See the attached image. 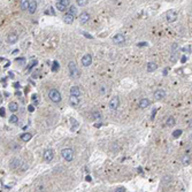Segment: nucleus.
<instances>
[{
	"label": "nucleus",
	"mask_w": 192,
	"mask_h": 192,
	"mask_svg": "<svg viewBox=\"0 0 192 192\" xmlns=\"http://www.w3.org/2000/svg\"><path fill=\"white\" fill-rule=\"evenodd\" d=\"M82 94V91L80 90L78 86H72L70 87V95H76V97H80Z\"/></svg>",
	"instance_id": "nucleus-13"
},
{
	"label": "nucleus",
	"mask_w": 192,
	"mask_h": 192,
	"mask_svg": "<svg viewBox=\"0 0 192 192\" xmlns=\"http://www.w3.org/2000/svg\"><path fill=\"white\" fill-rule=\"evenodd\" d=\"M0 115L5 116V108H0Z\"/></svg>",
	"instance_id": "nucleus-35"
},
{
	"label": "nucleus",
	"mask_w": 192,
	"mask_h": 192,
	"mask_svg": "<svg viewBox=\"0 0 192 192\" xmlns=\"http://www.w3.org/2000/svg\"><path fill=\"white\" fill-rule=\"evenodd\" d=\"M63 21H65L66 24H71L74 22V16L70 14V13H67L65 16H63Z\"/></svg>",
	"instance_id": "nucleus-15"
},
{
	"label": "nucleus",
	"mask_w": 192,
	"mask_h": 192,
	"mask_svg": "<svg viewBox=\"0 0 192 192\" xmlns=\"http://www.w3.org/2000/svg\"><path fill=\"white\" fill-rule=\"evenodd\" d=\"M115 192H125V187H117Z\"/></svg>",
	"instance_id": "nucleus-34"
},
{
	"label": "nucleus",
	"mask_w": 192,
	"mask_h": 192,
	"mask_svg": "<svg viewBox=\"0 0 192 192\" xmlns=\"http://www.w3.org/2000/svg\"><path fill=\"white\" fill-rule=\"evenodd\" d=\"M76 3H77V5L80 6V7H83V6H86L87 5L89 0H76Z\"/></svg>",
	"instance_id": "nucleus-26"
},
{
	"label": "nucleus",
	"mask_w": 192,
	"mask_h": 192,
	"mask_svg": "<svg viewBox=\"0 0 192 192\" xmlns=\"http://www.w3.org/2000/svg\"><path fill=\"white\" fill-rule=\"evenodd\" d=\"M177 20V14L175 12H169L167 14V21L168 22H175Z\"/></svg>",
	"instance_id": "nucleus-16"
},
{
	"label": "nucleus",
	"mask_w": 192,
	"mask_h": 192,
	"mask_svg": "<svg viewBox=\"0 0 192 192\" xmlns=\"http://www.w3.org/2000/svg\"><path fill=\"white\" fill-rule=\"evenodd\" d=\"M174 124H175V119L172 116H169L167 119V121H166V125L167 127H172Z\"/></svg>",
	"instance_id": "nucleus-22"
},
{
	"label": "nucleus",
	"mask_w": 192,
	"mask_h": 192,
	"mask_svg": "<svg viewBox=\"0 0 192 192\" xmlns=\"http://www.w3.org/2000/svg\"><path fill=\"white\" fill-rule=\"evenodd\" d=\"M158 69V65L155 62H148L147 63V71L148 72H153Z\"/></svg>",
	"instance_id": "nucleus-17"
},
{
	"label": "nucleus",
	"mask_w": 192,
	"mask_h": 192,
	"mask_svg": "<svg viewBox=\"0 0 192 192\" xmlns=\"http://www.w3.org/2000/svg\"><path fill=\"white\" fill-rule=\"evenodd\" d=\"M60 3H62L66 7H68V6H69V0H61Z\"/></svg>",
	"instance_id": "nucleus-32"
},
{
	"label": "nucleus",
	"mask_w": 192,
	"mask_h": 192,
	"mask_svg": "<svg viewBox=\"0 0 192 192\" xmlns=\"http://www.w3.org/2000/svg\"><path fill=\"white\" fill-rule=\"evenodd\" d=\"M36 9H37V1H36V0H32L31 3H29L28 10H29V13H30V14H33V13L36 12Z\"/></svg>",
	"instance_id": "nucleus-12"
},
{
	"label": "nucleus",
	"mask_w": 192,
	"mask_h": 192,
	"mask_svg": "<svg viewBox=\"0 0 192 192\" xmlns=\"http://www.w3.org/2000/svg\"><path fill=\"white\" fill-rule=\"evenodd\" d=\"M48 98H50V100L51 101H53V102H60L61 99H62L61 93L59 92L57 90H55V89L50 90V92H48Z\"/></svg>",
	"instance_id": "nucleus-2"
},
{
	"label": "nucleus",
	"mask_w": 192,
	"mask_h": 192,
	"mask_svg": "<svg viewBox=\"0 0 192 192\" xmlns=\"http://www.w3.org/2000/svg\"><path fill=\"white\" fill-rule=\"evenodd\" d=\"M43 158H44V160H45L46 162H51L53 160V158H54V152H53V150H46L45 152H44Z\"/></svg>",
	"instance_id": "nucleus-5"
},
{
	"label": "nucleus",
	"mask_w": 192,
	"mask_h": 192,
	"mask_svg": "<svg viewBox=\"0 0 192 192\" xmlns=\"http://www.w3.org/2000/svg\"><path fill=\"white\" fill-rule=\"evenodd\" d=\"M119 106H120V99H119V97L115 95V97H113L109 101V108L112 110H115V109L119 108Z\"/></svg>",
	"instance_id": "nucleus-4"
},
{
	"label": "nucleus",
	"mask_w": 192,
	"mask_h": 192,
	"mask_svg": "<svg viewBox=\"0 0 192 192\" xmlns=\"http://www.w3.org/2000/svg\"><path fill=\"white\" fill-rule=\"evenodd\" d=\"M86 181H87V182H90V181H91V177L87 176V177H86Z\"/></svg>",
	"instance_id": "nucleus-38"
},
{
	"label": "nucleus",
	"mask_w": 192,
	"mask_h": 192,
	"mask_svg": "<svg viewBox=\"0 0 192 192\" xmlns=\"http://www.w3.org/2000/svg\"><path fill=\"white\" fill-rule=\"evenodd\" d=\"M56 1H61V0H56Z\"/></svg>",
	"instance_id": "nucleus-39"
},
{
	"label": "nucleus",
	"mask_w": 192,
	"mask_h": 192,
	"mask_svg": "<svg viewBox=\"0 0 192 192\" xmlns=\"http://www.w3.org/2000/svg\"><path fill=\"white\" fill-rule=\"evenodd\" d=\"M68 67H69V74H70V77L71 78H78L81 76V72L80 70H78L77 66H76V63L74 62V61H71V62H69V65H68Z\"/></svg>",
	"instance_id": "nucleus-1"
},
{
	"label": "nucleus",
	"mask_w": 192,
	"mask_h": 192,
	"mask_svg": "<svg viewBox=\"0 0 192 192\" xmlns=\"http://www.w3.org/2000/svg\"><path fill=\"white\" fill-rule=\"evenodd\" d=\"M21 163H22L21 160L18 159V158H15V159H13L12 162H10V168H12V169H18Z\"/></svg>",
	"instance_id": "nucleus-9"
},
{
	"label": "nucleus",
	"mask_w": 192,
	"mask_h": 192,
	"mask_svg": "<svg viewBox=\"0 0 192 192\" xmlns=\"http://www.w3.org/2000/svg\"><path fill=\"white\" fill-rule=\"evenodd\" d=\"M89 18H90V15H89V13L83 12L82 14L80 15V22L84 24V23H86L87 21H89Z\"/></svg>",
	"instance_id": "nucleus-14"
},
{
	"label": "nucleus",
	"mask_w": 192,
	"mask_h": 192,
	"mask_svg": "<svg viewBox=\"0 0 192 192\" xmlns=\"http://www.w3.org/2000/svg\"><path fill=\"white\" fill-rule=\"evenodd\" d=\"M113 42H114L115 44H123V43L125 42L124 35H122V33H119V35L114 36V38H113Z\"/></svg>",
	"instance_id": "nucleus-7"
},
{
	"label": "nucleus",
	"mask_w": 192,
	"mask_h": 192,
	"mask_svg": "<svg viewBox=\"0 0 192 192\" xmlns=\"http://www.w3.org/2000/svg\"><path fill=\"white\" fill-rule=\"evenodd\" d=\"M61 155L63 157V159H65L66 161H71V160L74 159V151H72L71 148H63V150L61 151Z\"/></svg>",
	"instance_id": "nucleus-3"
},
{
	"label": "nucleus",
	"mask_w": 192,
	"mask_h": 192,
	"mask_svg": "<svg viewBox=\"0 0 192 192\" xmlns=\"http://www.w3.org/2000/svg\"><path fill=\"white\" fill-rule=\"evenodd\" d=\"M69 13L71 14L72 16H76V15H77V8H76L75 6H70V8H69Z\"/></svg>",
	"instance_id": "nucleus-25"
},
{
	"label": "nucleus",
	"mask_w": 192,
	"mask_h": 192,
	"mask_svg": "<svg viewBox=\"0 0 192 192\" xmlns=\"http://www.w3.org/2000/svg\"><path fill=\"white\" fill-rule=\"evenodd\" d=\"M165 97H166V92H165V90H162V89H159V90H157L154 92V98L157 100H161Z\"/></svg>",
	"instance_id": "nucleus-8"
},
{
	"label": "nucleus",
	"mask_w": 192,
	"mask_h": 192,
	"mask_svg": "<svg viewBox=\"0 0 192 192\" xmlns=\"http://www.w3.org/2000/svg\"><path fill=\"white\" fill-rule=\"evenodd\" d=\"M70 121H71V122L74 123V125H72V129H75V128H76V127H77V125H78V123L76 122V121L74 120V119H70Z\"/></svg>",
	"instance_id": "nucleus-33"
},
{
	"label": "nucleus",
	"mask_w": 192,
	"mask_h": 192,
	"mask_svg": "<svg viewBox=\"0 0 192 192\" xmlns=\"http://www.w3.org/2000/svg\"><path fill=\"white\" fill-rule=\"evenodd\" d=\"M181 135H182V130H180V129H178V130H175V131L172 132V136H174L175 138H177V137H180Z\"/></svg>",
	"instance_id": "nucleus-29"
},
{
	"label": "nucleus",
	"mask_w": 192,
	"mask_h": 192,
	"mask_svg": "<svg viewBox=\"0 0 192 192\" xmlns=\"http://www.w3.org/2000/svg\"><path fill=\"white\" fill-rule=\"evenodd\" d=\"M16 40H17V33L16 32H10L7 37V42L8 44H15Z\"/></svg>",
	"instance_id": "nucleus-10"
},
{
	"label": "nucleus",
	"mask_w": 192,
	"mask_h": 192,
	"mask_svg": "<svg viewBox=\"0 0 192 192\" xmlns=\"http://www.w3.org/2000/svg\"><path fill=\"white\" fill-rule=\"evenodd\" d=\"M92 116H93V119H95V120H97V119H100V113L99 112H93L92 113Z\"/></svg>",
	"instance_id": "nucleus-31"
},
{
	"label": "nucleus",
	"mask_w": 192,
	"mask_h": 192,
	"mask_svg": "<svg viewBox=\"0 0 192 192\" xmlns=\"http://www.w3.org/2000/svg\"><path fill=\"white\" fill-rule=\"evenodd\" d=\"M148 105H150V100L146 99V98H143V99L139 101V107L142 108V109H144V108L148 107Z\"/></svg>",
	"instance_id": "nucleus-18"
},
{
	"label": "nucleus",
	"mask_w": 192,
	"mask_h": 192,
	"mask_svg": "<svg viewBox=\"0 0 192 192\" xmlns=\"http://www.w3.org/2000/svg\"><path fill=\"white\" fill-rule=\"evenodd\" d=\"M20 6H21V9L27 10L28 7H29V1H28V0H21Z\"/></svg>",
	"instance_id": "nucleus-21"
},
{
	"label": "nucleus",
	"mask_w": 192,
	"mask_h": 192,
	"mask_svg": "<svg viewBox=\"0 0 192 192\" xmlns=\"http://www.w3.org/2000/svg\"><path fill=\"white\" fill-rule=\"evenodd\" d=\"M162 182L165 183V184H168V183L171 182V177L170 176H165L163 178H162Z\"/></svg>",
	"instance_id": "nucleus-28"
},
{
	"label": "nucleus",
	"mask_w": 192,
	"mask_h": 192,
	"mask_svg": "<svg viewBox=\"0 0 192 192\" xmlns=\"http://www.w3.org/2000/svg\"><path fill=\"white\" fill-rule=\"evenodd\" d=\"M31 138H32V135H31L30 132H27V133H24V135L22 136V140H23V142H29Z\"/></svg>",
	"instance_id": "nucleus-24"
},
{
	"label": "nucleus",
	"mask_w": 192,
	"mask_h": 192,
	"mask_svg": "<svg viewBox=\"0 0 192 192\" xmlns=\"http://www.w3.org/2000/svg\"><path fill=\"white\" fill-rule=\"evenodd\" d=\"M186 61V56H182V62H185Z\"/></svg>",
	"instance_id": "nucleus-36"
},
{
	"label": "nucleus",
	"mask_w": 192,
	"mask_h": 192,
	"mask_svg": "<svg viewBox=\"0 0 192 192\" xmlns=\"http://www.w3.org/2000/svg\"><path fill=\"white\" fill-rule=\"evenodd\" d=\"M92 63V55L91 54H85L82 57V65L84 67H89V66Z\"/></svg>",
	"instance_id": "nucleus-6"
},
{
	"label": "nucleus",
	"mask_w": 192,
	"mask_h": 192,
	"mask_svg": "<svg viewBox=\"0 0 192 192\" xmlns=\"http://www.w3.org/2000/svg\"><path fill=\"white\" fill-rule=\"evenodd\" d=\"M69 102H70V105H71V106H74V107H77V106L80 105V98L76 97V95H70Z\"/></svg>",
	"instance_id": "nucleus-11"
},
{
	"label": "nucleus",
	"mask_w": 192,
	"mask_h": 192,
	"mask_svg": "<svg viewBox=\"0 0 192 192\" xmlns=\"http://www.w3.org/2000/svg\"><path fill=\"white\" fill-rule=\"evenodd\" d=\"M182 162L183 165H189V163H191V157H190L189 154H185L182 157Z\"/></svg>",
	"instance_id": "nucleus-19"
},
{
	"label": "nucleus",
	"mask_w": 192,
	"mask_h": 192,
	"mask_svg": "<svg viewBox=\"0 0 192 192\" xmlns=\"http://www.w3.org/2000/svg\"><path fill=\"white\" fill-rule=\"evenodd\" d=\"M33 109H35V108H33V107H32V106H30V107H29V110H30V112H32V110H33Z\"/></svg>",
	"instance_id": "nucleus-37"
},
{
	"label": "nucleus",
	"mask_w": 192,
	"mask_h": 192,
	"mask_svg": "<svg viewBox=\"0 0 192 192\" xmlns=\"http://www.w3.org/2000/svg\"><path fill=\"white\" fill-rule=\"evenodd\" d=\"M56 9H57V10H60V12H65V10L67 9V7H66V6L63 5L62 3L57 1V4H56Z\"/></svg>",
	"instance_id": "nucleus-23"
},
{
	"label": "nucleus",
	"mask_w": 192,
	"mask_h": 192,
	"mask_svg": "<svg viewBox=\"0 0 192 192\" xmlns=\"http://www.w3.org/2000/svg\"><path fill=\"white\" fill-rule=\"evenodd\" d=\"M57 68H59V63H57L56 61H54V62H53L52 70H53V71H56V70H57Z\"/></svg>",
	"instance_id": "nucleus-30"
},
{
	"label": "nucleus",
	"mask_w": 192,
	"mask_h": 192,
	"mask_svg": "<svg viewBox=\"0 0 192 192\" xmlns=\"http://www.w3.org/2000/svg\"><path fill=\"white\" fill-rule=\"evenodd\" d=\"M8 107H9V110H10V112H13V113H14V112H16V110L18 109V105H17V102H14V101H13V102H10Z\"/></svg>",
	"instance_id": "nucleus-20"
},
{
	"label": "nucleus",
	"mask_w": 192,
	"mask_h": 192,
	"mask_svg": "<svg viewBox=\"0 0 192 192\" xmlns=\"http://www.w3.org/2000/svg\"><path fill=\"white\" fill-rule=\"evenodd\" d=\"M17 121H18V117L16 116V115H14V114H13L12 116L9 117V122H10V123H16Z\"/></svg>",
	"instance_id": "nucleus-27"
}]
</instances>
